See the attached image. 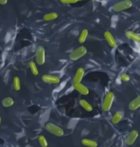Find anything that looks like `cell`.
<instances>
[{
  "label": "cell",
  "mask_w": 140,
  "mask_h": 147,
  "mask_svg": "<svg viewBox=\"0 0 140 147\" xmlns=\"http://www.w3.org/2000/svg\"><path fill=\"white\" fill-rule=\"evenodd\" d=\"M126 36H127V38H129L130 40H133L137 43H140V34H136L135 32H132V31H128V32H126Z\"/></svg>",
  "instance_id": "obj_12"
},
{
  "label": "cell",
  "mask_w": 140,
  "mask_h": 147,
  "mask_svg": "<svg viewBox=\"0 0 140 147\" xmlns=\"http://www.w3.org/2000/svg\"><path fill=\"white\" fill-rule=\"evenodd\" d=\"M74 88L75 90L77 91L78 93H80L81 95H88L89 94V88L85 86V85H83L82 83H74Z\"/></svg>",
  "instance_id": "obj_9"
},
{
  "label": "cell",
  "mask_w": 140,
  "mask_h": 147,
  "mask_svg": "<svg viewBox=\"0 0 140 147\" xmlns=\"http://www.w3.org/2000/svg\"><path fill=\"white\" fill-rule=\"evenodd\" d=\"M46 130L50 132V133H52V135H54V136L56 137H62L64 136V130L59 126L54 124V123H47L46 126H45Z\"/></svg>",
  "instance_id": "obj_3"
},
{
  "label": "cell",
  "mask_w": 140,
  "mask_h": 147,
  "mask_svg": "<svg viewBox=\"0 0 140 147\" xmlns=\"http://www.w3.org/2000/svg\"><path fill=\"white\" fill-rule=\"evenodd\" d=\"M120 79L122 81H124V82H128V81H130V76L129 75H127V74H121L120 75Z\"/></svg>",
  "instance_id": "obj_22"
},
{
  "label": "cell",
  "mask_w": 140,
  "mask_h": 147,
  "mask_svg": "<svg viewBox=\"0 0 140 147\" xmlns=\"http://www.w3.org/2000/svg\"><path fill=\"white\" fill-rule=\"evenodd\" d=\"M81 142H82L83 145H85L87 147H97V145H98L95 140H92L90 139H83Z\"/></svg>",
  "instance_id": "obj_15"
},
{
  "label": "cell",
  "mask_w": 140,
  "mask_h": 147,
  "mask_svg": "<svg viewBox=\"0 0 140 147\" xmlns=\"http://www.w3.org/2000/svg\"><path fill=\"white\" fill-rule=\"evenodd\" d=\"M132 6H133V2L131 0H122V1L115 3L113 6V10L115 11H122L130 9Z\"/></svg>",
  "instance_id": "obj_4"
},
{
  "label": "cell",
  "mask_w": 140,
  "mask_h": 147,
  "mask_svg": "<svg viewBox=\"0 0 140 147\" xmlns=\"http://www.w3.org/2000/svg\"><path fill=\"white\" fill-rule=\"evenodd\" d=\"M138 138V132L136 130L131 131L126 137V143L128 145H132L135 142L136 139Z\"/></svg>",
  "instance_id": "obj_8"
},
{
  "label": "cell",
  "mask_w": 140,
  "mask_h": 147,
  "mask_svg": "<svg viewBox=\"0 0 140 147\" xmlns=\"http://www.w3.org/2000/svg\"><path fill=\"white\" fill-rule=\"evenodd\" d=\"M14 104V100L11 96H8V98H5L4 99L2 100V105L4 107H11V105Z\"/></svg>",
  "instance_id": "obj_20"
},
{
  "label": "cell",
  "mask_w": 140,
  "mask_h": 147,
  "mask_svg": "<svg viewBox=\"0 0 140 147\" xmlns=\"http://www.w3.org/2000/svg\"><path fill=\"white\" fill-rule=\"evenodd\" d=\"M8 2V0H0V4L1 5H6Z\"/></svg>",
  "instance_id": "obj_24"
},
{
  "label": "cell",
  "mask_w": 140,
  "mask_h": 147,
  "mask_svg": "<svg viewBox=\"0 0 140 147\" xmlns=\"http://www.w3.org/2000/svg\"><path fill=\"white\" fill-rule=\"evenodd\" d=\"M38 142H39V144L41 145V147L48 146V142H47L46 138L43 136V135H40V136L38 137Z\"/></svg>",
  "instance_id": "obj_21"
},
{
  "label": "cell",
  "mask_w": 140,
  "mask_h": 147,
  "mask_svg": "<svg viewBox=\"0 0 140 147\" xmlns=\"http://www.w3.org/2000/svg\"><path fill=\"white\" fill-rule=\"evenodd\" d=\"M87 54V48L84 46H80L76 48L75 50H74L71 54H70V59L71 60H78L79 58H81L82 57H84Z\"/></svg>",
  "instance_id": "obj_2"
},
{
  "label": "cell",
  "mask_w": 140,
  "mask_h": 147,
  "mask_svg": "<svg viewBox=\"0 0 140 147\" xmlns=\"http://www.w3.org/2000/svg\"><path fill=\"white\" fill-rule=\"evenodd\" d=\"M42 80L49 84H57L60 82V78L56 76H52V75H44L42 76Z\"/></svg>",
  "instance_id": "obj_7"
},
{
  "label": "cell",
  "mask_w": 140,
  "mask_h": 147,
  "mask_svg": "<svg viewBox=\"0 0 140 147\" xmlns=\"http://www.w3.org/2000/svg\"><path fill=\"white\" fill-rule=\"evenodd\" d=\"M92 1H93V2H95V1H97V0H92Z\"/></svg>",
  "instance_id": "obj_26"
},
{
  "label": "cell",
  "mask_w": 140,
  "mask_h": 147,
  "mask_svg": "<svg viewBox=\"0 0 140 147\" xmlns=\"http://www.w3.org/2000/svg\"><path fill=\"white\" fill-rule=\"evenodd\" d=\"M29 68H30L31 72L33 76H37L39 74V71L36 66V63L34 62V61H30V62H29Z\"/></svg>",
  "instance_id": "obj_16"
},
{
  "label": "cell",
  "mask_w": 140,
  "mask_h": 147,
  "mask_svg": "<svg viewBox=\"0 0 140 147\" xmlns=\"http://www.w3.org/2000/svg\"><path fill=\"white\" fill-rule=\"evenodd\" d=\"M85 76V70L83 68H78L75 72L74 78V83H80L82 78Z\"/></svg>",
  "instance_id": "obj_10"
},
{
  "label": "cell",
  "mask_w": 140,
  "mask_h": 147,
  "mask_svg": "<svg viewBox=\"0 0 140 147\" xmlns=\"http://www.w3.org/2000/svg\"><path fill=\"white\" fill-rule=\"evenodd\" d=\"M113 99H115V95H113V92H108L106 94L103 100V104H102V109L104 112H108L111 110L113 102Z\"/></svg>",
  "instance_id": "obj_1"
},
{
  "label": "cell",
  "mask_w": 140,
  "mask_h": 147,
  "mask_svg": "<svg viewBox=\"0 0 140 147\" xmlns=\"http://www.w3.org/2000/svg\"><path fill=\"white\" fill-rule=\"evenodd\" d=\"M78 0H60V2L63 3V4H74Z\"/></svg>",
  "instance_id": "obj_23"
},
{
  "label": "cell",
  "mask_w": 140,
  "mask_h": 147,
  "mask_svg": "<svg viewBox=\"0 0 140 147\" xmlns=\"http://www.w3.org/2000/svg\"><path fill=\"white\" fill-rule=\"evenodd\" d=\"M78 1H84V0H78Z\"/></svg>",
  "instance_id": "obj_27"
},
{
  "label": "cell",
  "mask_w": 140,
  "mask_h": 147,
  "mask_svg": "<svg viewBox=\"0 0 140 147\" xmlns=\"http://www.w3.org/2000/svg\"><path fill=\"white\" fill-rule=\"evenodd\" d=\"M123 119H124V113L121 111H118L113 114V116L112 117V122L113 124H117V123L120 122Z\"/></svg>",
  "instance_id": "obj_11"
},
{
  "label": "cell",
  "mask_w": 140,
  "mask_h": 147,
  "mask_svg": "<svg viewBox=\"0 0 140 147\" xmlns=\"http://www.w3.org/2000/svg\"><path fill=\"white\" fill-rule=\"evenodd\" d=\"M104 37L105 39H106L107 43L109 44L110 47H112V48H115L117 45V42H116V39L115 38V36H113V34L111 33L109 31H106L104 33Z\"/></svg>",
  "instance_id": "obj_6"
},
{
  "label": "cell",
  "mask_w": 140,
  "mask_h": 147,
  "mask_svg": "<svg viewBox=\"0 0 140 147\" xmlns=\"http://www.w3.org/2000/svg\"><path fill=\"white\" fill-rule=\"evenodd\" d=\"M88 34H89V32L88 30H86V29H84L82 30V32L80 33L79 34V37H78V41H79V43H84L87 39V37H88Z\"/></svg>",
  "instance_id": "obj_18"
},
{
  "label": "cell",
  "mask_w": 140,
  "mask_h": 147,
  "mask_svg": "<svg viewBox=\"0 0 140 147\" xmlns=\"http://www.w3.org/2000/svg\"><path fill=\"white\" fill-rule=\"evenodd\" d=\"M79 104L81 105V107H82L83 109H85L87 112H92V106L86 100V99H80Z\"/></svg>",
  "instance_id": "obj_14"
},
{
  "label": "cell",
  "mask_w": 140,
  "mask_h": 147,
  "mask_svg": "<svg viewBox=\"0 0 140 147\" xmlns=\"http://www.w3.org/2000/svg\"><path fill=\"white\" fill-rule=\"evenodd\" d=\"M36 64L38 65H43L46 61V52L44 47L38 46L36 50Z\"/></svg>",
  "instance_id": "obj_5"
},
{
  "label": "cell",
  "mask_w": 140,
  "mask_h": 147,
  "mask_svg": "<svg viewBox=\"0 0 140 147\" xmlns=\"http://www.w3.org/2000/svg\"><path fill=\"white\" fill-rule=\"evenodd\" d=\"M0 127H1V117H0Z\"/></svg>",
  "instance_id": "obj_25"
},
{
  "label": "cell",
  "mask_w": 140,
  "mask_h": 147,
  "mask_svg": "<svg viewBox=\"0 0 140 147\" xmlns=\"http://www.w3.org/2000/svg\"><path fill=\"white\" fill-rule=\"evenodd\" d=\"M13 87L15 91H19L21 88V82H20V78L18 76H14L13 80Z\"/></svg>",
  "instance_id": "obj_19"
},
{
  "label": "cell",
  "mask_w": 140,
  "mask_h": 147,
  "mask_svg": "<svg viewBox=\"0 0 140 147\" xmlns=\"http://www.w3.org/2000/svg\"><path fill=\"white\" fill-rule=\"evenodd\" d=\"M140 107V95L130 102L129 104V109L132 110V111H135L136 109H138Z\"/></svg>",
  "instance_id": "obj_13"
},
{
  "label": "cell",
  "mask_w": 140,
  "mask_h": 147,
  "mask_svg": "<svg viewBox=\"0 0 140 147\" xmlns=\"http://www.w3.org/2000/svg\"><path fill=\"white\" fill-rule=\"evenodd\" d=\"M57 17H58V14L56 13H48L43 16V19H44L45 21H52V20L56 19Z\"/></svg>",
  "instance_id": "obj_17"
},
{
  "label": "cell",
  "mask_w": 140,
  "mask_h": 147,
  "mask_svg": "<svg viewBox=\"0 0 140 147\" xmlns=\"http://www.w3.org/2000/svg\"><path fill=\"white\" fill-rule=\"evenodd\" d=\"M139 48H140V43H139Z\"/></svg>",
  "instance_id": "obj_28"
}]
</instances>
